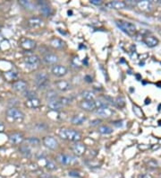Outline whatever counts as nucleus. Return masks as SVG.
Wrapping results in <instances>:
<instances>
[{"instance_id":"nucleus-1","label":"nucleus","mask_w":161,"mask_h":178,"mask_svg":"<svg viewBox=\"0 0 161 178\" xmlns=\"http://www.w3.org/2000/svg\"><path fill=\"white\" fill-rule=\"evenodd\" d=\"M59 137L65 141H74V142H78L82 139V135L79 131L75 130H72V129H67V128H64L60 130Z\"/></svg>"},{"instance_id":"nucleus-2","label":"nucleus","mask_w":161,"mask_h":178,"mask_svg":"<svg viewBox=\"0 0 161 178\" xmlns=\"http://www.w3.org/2000/svg\"><path fill=\"white\" fill-rule=\"evenodd\" d=\"M116 24L117 25V27L122 30L124 33H125L129 36H134L137 30H136V26L127 21H124V20H116Z\"/></svg>"},{"instance_id":"nucleus-3","label":"nucleus","mask_w":161,"mask_h":178,"mask_svg":"<svg viewBox=\"0 0 161 178\" xmlns=\"http://www.w3.org/2000/svg\"><path fill=\"white\" fill-rule=\"evenodd\" d=\"M6 116L9 120L16 122H22L24 120V113L17 108L12 107L6 111Z\"/></svg>"},{"instance_id":"nucleus-4","label":"nucleus","mask_w":161,"mask_h":178,"mask_svg":"<svg viewBox=\"0 0 161 178\" xmlns=\"http://www.w3.org/2000/svg\"><path fill=\"white\" fill-rule=\"evenodd\" d=\"M34 82H35L36 86L39 88L44 89V88H46L48 86V84H49V78H48V76L45 72H40V73H38L35 76Z\"/></svg>"},{"instance_id":"nucleus-5","label":"nucleus","mask_w":161,"mask_h":178,"mask_svg":"<svg viewBox=\"0 0 161 178\" xmlns=\"http://www.w3.org/2000/svg\"><path fill=\"white\" fill-rule=\"evenodd\" d=\"M39 62H40V60L37 55H31V56H28L24 59V63H25L26 67L30 68V69L38 68L39 65Z\"/></svg>"},{"instance_id":"nucleus-6","label":"nucleus","mask_w":161,"mask_h":178,"mask_svg":"<svg viewBox=\"0 0 161 178\" xmlns=\"http://www.w3.org/2000/svg\"><path fill=\"white\" fill-rule=\"evenodd\" d=\"M20 46L25 50H32L36 48V41L31 39L23 38L20 41Z\"/></svg>"},{"instance_id":"nucleus-7","label":"nucleus","mask_w":161,"mask_h":178,"mask_svg":"<svg viewBox=\"0 0 161 178\" xmlns=\"http://www.w3.org/2000/svg\"><path fill=\"white\" fill-rule=\"evenodd\" d=\"M67 72H68L67 69L64 66H63V65H55L51 69V73L54 76H57V77L64 76L67 74Z\"/></svg>"},{"instance_id":"nucleus-8","label":"nucleus","mask_w":161,"mask_h":178,"mask_svg":"<svg viewBox=\"0 0 161 178\" xmlns=\"http://www.w3.org/2000/svg\"><path fill=\"white\" fill-rule=\"evenodd\" d=\"M72 150L76 156L81 157L86 152V146L81 142H75L72 146Z\"/></svg>"},{"instance_id":"nucleus-9","label":"nucleus","mask_w":161,"mask_h":178,"mask_svg":"<svg viewBox=\"0 0 161 178\" xmlns=\"http://www.w3.org/2000/svg\"><path fill=\"white\" fill-rule=\"evenodd\" d=\"M43 144L47 147H48L50 149H57L58 147V142H57V141L55 138L51 137V136L45 137L43 139Z\"/></svg>"},{"instance_id":"nucleus-10","label":"nucleus","mask_w":161,"mask_h":178,"mask_svg":"<svg viewBox=\"0 0 161 178\" xmlns=\"http://www.w3.org/2000/svg\"><path fill=\"white\" fill-rule=\"evenodd\" d=\"M57 160L61 164V165H64V166H67V165H71L73 161H74V158L70 156V155H66V154H58L57 157Z\"/></svg>"},{"instance_id":"nucleus-11","label":"nucleus","mask_w":161,"mask_h":178,"mask_svg":"<svg viewBox=\"0 0 161 178\" xmlns=\"http://www.w3.org/2000/svg\"><path fill=\"white\" fill-rule=\"evenodd\" d=\"M28 87V83L24 80H17L14 82L13 88L17 92H25Z\"/></svg>"},{"instance_id":"nucleus-12","label":"nucleus","mask_w":161,"mask_h":178,"mask_svg":"<svg viewBox=\"0 0 161 178\" xmlns=\"http://www.w3.org/2000/svg\"><path fill=\"white\" fill-rule=\"evenodd\" d=\"M80 107L84 110V111H88V112H91L97 109L96 104H95V100L94 101H90V100H83L80 103Z\"/></svg>"},{"instance_id":"nucleus-13","label":"nucleus","mask_w":161,"mask_h":178,"mask_svg":"<svg viewBox=\"0 0 161 178\" xmlns=\"http://www.w3.org/2000/svg\"><path fill=\"white\" fill-rule=\"evenodd\" d=\"M9 138V141L10 142L13 143V144H21L24 141V137H23V134L21 133V132H14L12 134H10L8 136Z\"/></svg>"},{"instance_id":"nucleus-14","label":"nucleus","mask_w":161,"mask_h":178,"mask_svg":"<svg viewBox=\"0 0 161 178\" xmlns=\"http://www.w3.org/2000/svg\"><path fill=\"white\" fill-rule=\"evenodd\" d=\"M106 6L110 9H117L118 10V9L126 8L127 5L125 2H123V1H111L109 3H107Z\"/></svg>"},{"instance_id":"nucleus-15","label":"nucleus","mask_w":161,"mask_h":178,"mask_svg":"<svg viewBox=\"0 0 161 178\" xmlns=\"http://www.w3.org/2000/svg\"><path fill=\"white\" fill-rule=\"evenodd\" d=\"M143 42L150 48H154L159 44V40L152 35H147L144 36L142 39Z\"/></svg>"},{"instance_id":"nucleus-16","label":"nucleus","mask_w":161,"mask_h":178,"mask_svg":"<svg viewBox=\"0 0 161 178\" xmlns=\"http://www.w3.org/2000/svg\"><path fill=\"white\" fill-rule=\"evenodd\" d=\"M113 113H114L113 110H111L109 107L98 108L96 110V114H98V116L103 117V118H108V117L112 116Z\"/></svg>"},{"instance_id":"nucleus-17","label":"nucleus","mask_w":161,"mask_h":178,"mask_svg":"<svg viewBox=\"0 0 161 178\" xmlns=\"http://www.w3.org/2000/svg\"><path fill=\"white\" fill-rule=\"evenodd\" d=\"M42 60H43L46 64H48V65H53V64H56V63L58 61V57H57V55H55V54L48 53V54H46V55L43 57Z\"/></svg>"},{"instance_id":"nucleus-18","label":"nucleus","mask_w":161,"mask_h":178,"mask_svg":"<svg viewBox=\"0 0 161 178\" xmlns=\"http://www.w3.org/2000/svg\"><path fill=\"white\" fill-rule=\"evenodd\" d=\"M48 105L49 107V109H51L52 111H59V110H61L64 107L63 104L60 102L59 99L49 100L48 102Z\"/></svg>"},{"instance_id":"nucleus-19","label":"nucleus","mask_w":161,"mask_h":178,"mask_svg":"<svg viewBox=\"0 0 161 178\" xmlns=\"http://www.w3.org/2000/svg\"><path fill=\"white\" fill-rule=\"evenodd\" d=\"M56 86L58 90L62 91V92H65V91H68L70 88H71V85L69 82L65 81V80H60V81H57L56 83Z\"/></svg>"},{"instance_id":"nucleus-20","label":"nucleus","mask_w":161,"mask_h":178,"mask_svg":"<svg viewBox=\"0 0 161 178\" xmlns=\"http://www.w3.org/2000/svg\"><path fill=\"white\" fill-rule=\"evenodd\" d=\"M25 105L30 108V109H36L41 105V102L40 100L37 97V98H33V99H29L25 102Z\"/></svg>"},{"instance_id":"nucleus-21","label":"nucleus","mask_w":161,"mask_h":178,"mask_svg":"<svg viewBox=\"0 0 161 178\" xmlns=\"http://www.w3.org/2000/svg\"><path fill=\"white\" fill-rule=\"evenodd\" d=\"M86 120L87 119H86L85 115H83V114H76V115H74L72 118L71 121L74 125H82L84 121H86Z\"/></svg>"},{"instance_id":"nucleus-22","label":"nucleus","mask_w":161,"mask_h":178,"mask_svg":"<svg viewBox=\"0 0 161 178\" xmlns=\"http://www.w3.org/2000/svg\"><path fill=\"white\" fill-rule=\"evenodd\" d=\"M42 23H43V21L40 18H39V17H32V18H30L28 20V24L32 28L39 27L42 24Z\"/></svg>"},{"instance_id":"nucleus-23","label":"nucleus","mask_w":161,"mask_h":178,"mask_svg":"<svg viewBox=\"0 0 161 178\" xmlns=\"http://www.w3.org/2000/svg\"><path fill=\"white\" fill-rule=\"evenodd\" d=\"M136 5L142 11H149L151 8V3L150 1H147V0H144V1H137V4Z\"/></svg>"},{"instance_id":"nucleus-24","label":"nucleus","mask_w":161,"mask_h":178,"mask_svg":"<svg viewBox=\"0 0 161 178\" xmlns=\"http://www.w3.org/2000/svg\"><path fill=\"white\" fill-rule=\"evenodd\" d=\"M39 5H40V12L45 15V16H48L51 13V9L50 7L47 5L46 2H40L39 1L38 2Z\"/></svg>"},{"instance_id":"nucleus-25","label":"nucleus","mask_w":161,"mask_h":178,"mask_svg":"<svg viewBox=\"0 0 161 178\" xmlns=\"http://www.w3.org/2000/svg\"><path fill=\"white\" fill-rule=\"evenodd\" d=\"M4 77L6 81H13L18 77V74L14 71H6L4 73Z\"/></svg>"},{"instance_id":"nucleus-26","label":"nucleus","mask_w":161,"mask_h":178,"mask_svg":"<svg viewBox=\"0 0 161 178\" xmlns=\"http://www.w3.org/2000/svg\"><path fill=\"white\" fill-rule=\"evenodd\" d=\"M81 95H82V97L84 100L94 101V98H95V95H94L91 91H88V90L82 91V92L81 93Z\"/></svg>"},{"instance_id":"nucleus-27","label":"nucleus","mask_w":161,"mask_h":178,"mask_svg":"<svg viewBox=\"0 0 161 178\" xmlns=\"http://www.w3.org/2000/svg\"><path fill=\"white\" fill-rule=\"evenodd\" d=\"M50 43H51V45H52L54 48H56V49H62V48H64V46H65L64 41H63L62 40L58 39V38L53 39V40H51Z\"/></svg>"},{"instance_id":"nucleus-28","label":"nucleus","mask_w":161,"mask_h":178,"mask_svg":"<svg viewBox=\"0 0 161 178\" xmlns=\"http://www.w3.org/2000/svg\"><path fill=\"white\" fill-rule=\"evenodd\" d=\"M98 131L100 133V134H103V135H108V134H111L113 132V129L108 127V126H106V125H102V126H99L98 129Z\"/></svg>"},{"instance_id":"nucleus-29","label":"nucleus","mask_w":161,"mask_h":178,"mask_svg":"<svg viewBox=\"0 0 161 178\" xmlns=\"http://www.w3.org/2000/svg\"><path fill=\"white\" fill-rule=\"evenodd\" d=\"M19 151L21 152V154H23L24 157H30L32 153H31V149L29 148V147L27 146H22L20 148H19Z\"/></svg>"},{"instance_id":"nucleus-30","label":"nucleus","mask_w":161,"mask_h":178,"mask_svg":"<svg viewBox=\"0 0 161 178\" xmlns=\"http://www.w3.org/2000/svg\"><path fill=\"white\" fill-rule=\"evenodd\" d=\"M23 96L27 98V100L29 99H33V98H37V94L33 91H25L23 93Z\"/></svg>"},{"instance_id":"nucleus-31","label":"nucleus","mask_w":161,"mask_h":178,"mask_svg":"<svg viewBox=\"0 0 161 178\" xmlns=\"http://www.w3.org/2000/svg\"><path fill=\"white\" fill-rule=\"evenodd\" d=\"M19 4L22 5L23 6H24L25 8L33 9V5H32V3H31L30 1H27V0H20L19 1Z\"/></svg>"},{"instance_id":"nucleus-32","label":"nucleus","mask_w":161,"mask_h":178,"mask_svg":"<svg viewBox=\"0 0 161 178\" xmlns=\"http://www.w3.org/2000/svg\"><path fill=\"white\" fill-rule=\"evenodd\" d=\"M57 92L54 91V90H49L48 93H47V99L49 100H54V99H57Z\"/></svg>"},{"instance_id":"nucleus-33","label":"nucleus","mask_w":161,"mask_h":178,"mask_svg":"<svg viewBox=\"0 0 161 178\" xmlns=\"http://www.w3.org/2000/svg\"><path fill=\"white\" fill-rule=\"evenodd\" d=\"M46 167H47L48 170H50V171H53V170H56V169H57L56 164H55L53 161H51V160H48V161H47V163H46Z\"/></svg>"},{"instance_id":"nucleus-34","label":"nucleus","mask_w":161,"mask_h":178,"mask_svg":"<svg viewBox=\"0 0 161 178\" xmlns=\"http://www.w3.org/2000/svg\"><path fill=\"white\" fill-rule=\"evenodd\" d=\"M114 105H116L117 107H120V108H121V107L125 106V103L124 98H122V97H117V98L116 99V102H114Z\"/></svg>"},{"instance_id":"nucleus-35","label":"nucleus","mask_w":161,"mask_h":178,"mask_svg":"<svg viewBox=\"0 0 161 178\" xmlns=\"http://www.w3.org/2000/svg\"><path fill=\"white\" fill-rule=\"evenodd\" d=\"M147 166L148 167L150 168H156L158 167V162L153 160V159H150L148 162H147Z\"/></svg>"},{"instance_id":"nucleus-36","label":"nucleus","mask_w":161,"mask_h":178,"mask_svg":"<svg viewBox=\"0 0 161 178\" xmlns=\"http://www.w3.org/2000/svg\"><path fill=\"white\" fill-rule=\"evenodd\" d=\"M133 112H134V113H135L138 117H142V116H143V113H142L141 110L138 106H133Z\"/></svg>"},{"instance_id":"nucleus-37","label":"nucleus","mask_w":161,"mask_h":178,"mask_svg":"<svg viewBox=\"0 0 161 178\" xmlns=\"http://www.w3.org/2000/svg\"><path fill=\"white\" fill-rule=\"evenodd\" d=\"M27 141L32 145H38L39 143V141L36 138H30V139L27 140Z\"/></svg>"},{"instance_id":"nucleus-38","label":"nucleus","mask_w":161,"mask_h":178,"mask_svg":"<svg viewBox=\"0 0 161 178\" xmlns=\"http://www.w3.org/2000/svg\"><path fill=\"white\" fill-rule=\"evenodd\" d=\"M59 100H60V102L63 104V105H69L70 104V100L68 99V98H65V97H63V98H59Z\"/></svg>"},{"instance_id":"nucleus-39","label":"nucleus","mask_w":161,"mask_h":178,"mask_svg":"<svg viewBox=\"0 0 161 178\" xmlns=\"http://www.w3.org/2000/svg\"><path fill=\"white\" fill-rule=\"evenodd\" d=\"M69 176H73V177H80L79 173L76 172V171H69Z\"/></svg>"},{"instance_id":"nucleus-40","label":"nucleus","mask_w":161,"mask_h":178,"mask_svg":"<svg viewBox=\"0 0 161 178\" xmlns=\"http://www.w3.org/2000/svg\"><path fill=\"white\" fill-rule=\"evenodd\" d=\"M112 124H113L114 126L119 128V127H122V126H123V121H114V122H112Z\"/></svg>"},{"instance_id":"nucleus-41","label":"nucleus","mask_w":161,"mask_h":178,"mask_svg":"<svg viewBox=\"0 0 161 178\" xmlns=\"http://www.w3.org/2000/svg\"><path fill=\"white\" fill-rule=\"evenodd\" d=\"M73 60V61H75V64H73V66H74V67H80V66H81V61L79 60V59H78V58H76V57H75Z\"/></svg>"},{"instance_id":"nucleus-42","label":"nucleus","mask_w":161,"mask_h":178,"mask_svg":"<svg viewBox=\"0 0 161 178\" xmlns=\"http://www.w3.org/2000/svg\"><path fill=\"white\" fill-rule=\"evenodd\" d=\"M91 3L96 5H100L102 4V1L101 0H91Z\"/></svg>"},{"instance_id":"nucleus-43","label":"nucleus","mask_w":161,"mask_h":178,"mask_svg":"<svg viewBox=\"0 0 161 178\" xmlns=\"http://www.w3.org/2000/svg\"><path fill=\"white\" fill-rule=\"evenodd\" d=\"M138 178H152V176L149 174H143V175H140Z\"/></svg>"},{"instance_id":"nucleus-44","label":"nucleus","mask_w":161,"mask_h":178,"mask_svg":"<svg viewBox=\"0 0 161 178\" xmlns=\"http://www.w3.org/2000/svg\"><path fill=\"white\" fill-rule=\"evenodd\" d=\"M99 122H100V120H94V121H91V125L95 126V125H97V124L99 123Z\"/></svg>"},{"instance_id":"nucleus-45","label":"nucleus","mask_w":161,"mask_h":178,"mask_svg":"<svg viewBox=\"0 0 161 178\" xmlns=\"http://www.w3.org/2000/svg\"><path fill=\"white\" fill-rule=\"evenodd\" d=\"M50 176H48L47 174H42L40 176H39V178H49Z\"/></svg>"},{"instance_id":"nucleus-46","label":"nucleus","mask_w":161,"mask_h":178,"mask_svg":"<svg viewBox=\"0 0 161 178\" xmlns=\"http://www.w3.org/2000/svg\"><path fill=\"white\" fill-rule=\"evenodd\" d=\"M4 129H5V126H4V124L0 121V132H1V131H4Z\"/></svg>"},{"instance_id":"nucleus-47","label":"nucleus","mask_w":161,"mask_h":178,"mask_svg":"<svg viewBox=\"0 0 161 178\" xmlns=\"http://www.w3.org/2000/svg\"><path fill=\"white\" fill-rule=\"evenodd\" d=\"M49 178H57V177H55V176H50Z\"/></svg>"},{"instance_id":"nucleus-48","label":"nucleus","mask_w":161,"mask_h":178,"mask_svg":"<svg viewBox=\"0 0 161 178\" xmlns=\"http://www.w3.org/2000/svg\"><path fill=\"white\" fill-rule=\"evenodd\" d=\"M159 177H160V178H161V174H160V176H159Z\"/></svg>"}]
</instances>
